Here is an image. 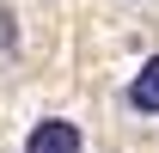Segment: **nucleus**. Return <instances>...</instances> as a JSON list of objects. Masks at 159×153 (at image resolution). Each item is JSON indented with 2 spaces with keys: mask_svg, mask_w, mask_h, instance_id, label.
I'll use <instances>...</instances> for the list:
<instances>
[{
  "mask_svg": "<svg viewBox=\"0 0 159 153\" xmlns=\"http://www.w3.org/2000/svg\"><path fill=\"white\" fill-rule=\"evenodd\" d=\"M25 153H80V129L61 123V116H49V123H37L25 135Z\"/></svg>",
  "mask_w": 159,
  "mask_h": 153,
  "instance_id": "1",
  "label": "nucleus"
},
{
  "mask_svg": "<svg viewBox=\"0 0 159 153\" xmlns=\"http://www.w3.org/2000/svg\"><path fill=\"white\" fill-rule=\"evenodd\" d=\"M129 104H135V110H147V116H159V55L141 61V74L129 80Z\"/></svg>",
  "mask_w": 159,
  "mask_h": 153,
  "instance_id": "2",
  "label": "nucleus"
},
{
  "mask_svg": "<svg viewBox=\"0 0 159 153\" xmlns=\"http://www.w3.org/2000/svg\"><path fill=\"white\" fill-rule=\"evenodd\" d=\"M12 37H19V31H12V12L0 6V49H12Z\"/></svg>",
  "mask_w": 159,
  "mask_h": 153,
  "instance_id": "3",
  "label": "nucleus"
}]
</instances>
